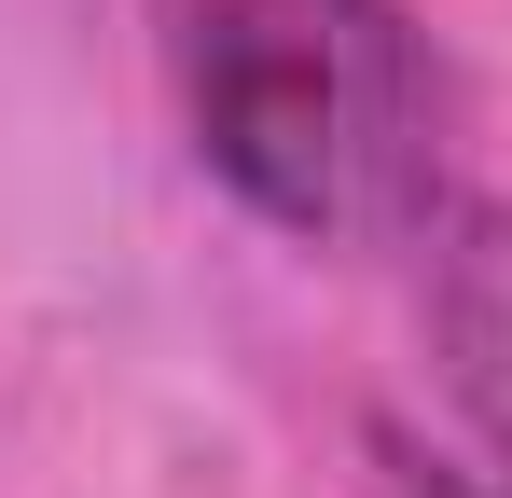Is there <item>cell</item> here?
Segmentation results:
<instances>
[{
    "label": "cell",
    "mask_w": 512,
    "mask_h": 498,
    "mask_svg": "<svg viewBox=\"0 0 512 498\" xmlns=\"http://www.w3.org/2000/svg\"><path fill=\"white\" fill-rule=\"evenodd\" d=\"M360 498H512L485 457H443V443H416V429H360Z\"/></svg>",
    "instance_id": "3957f363"
},
{
    "label": "cell",
    "mask_w": 512,
    "mask_h": 498,
    "mask_svg": "<svg viewBox=\"0 0 512 498\" xmlns=\"http://www.w3.org/2000/svg\"><path fill=\"white\" fill-rule=\"evenodd\" d=\"M416 319H429V374L471 429V457L512 485V194H443L416 236Z\"/></svg>",
    "instance_id": "7a4b0ae2"
},
{
    "label": "cell",
    "mask_w": 512,
    "mask_h": 498,
    "mask_svg": "<svg viewBox=\"0 0 512 498\" xmlns=\"http://www.w3.org/2000/svg\"><path fill=\"white\" fill-rule=\"evenodd\" d=\"M194 166L291 249H402L443 180V70L402 0H153Z\"/></svg>",
    "instance_id": "6da1fadb"
}]
</instances>
